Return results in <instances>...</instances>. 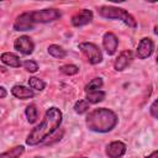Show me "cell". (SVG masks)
<instances>
[{
  "mask_svg": "<svg viewBox=\"0 0 158 158\" xmlns=\"http://www.w3.org/2000/svg\"><path fill=\"white\" fill-rule=\"evenodd\" d=\"M62 123V112L57 107H49L43 117V121L36 126L26 138V144L36 146L51 136Z\"/></svg>",
  "mask_w": 158,
  "mask_h": 158,
  "instance_id": "cell-1",
  "label": "cell"
},
{
  "mask_svg": "<svg viewBox=\"0 0 158 158\" xmlns=\"http://www.w3.org/2000/svg\"><path fill=\"white\" fill-rule=\"evenodd\" d=\"M86 127L90 131L99 132V133H106L115 128L117 125V116L112 110L101 107L95 109L86 116L85 120Z\"/></svg>",
  "mask_w": 158,
  "mask_h": 158,
  "instance_id": "cell-2",
  "label": "cell"
},
{
  "mask_svg": "<svg viewBox=\"0 0 158 158\" xmlns=\"http://www.w3.org/2000/svg\"><path fill=\"white\" fill-rule=\"evenodd\" d=\"M99 14L100 16L109 19V20H121L125 25H127L128 27L135 28L137 26L135 17L128 14L125 9L121 7H116V6H101L99 9Z\"/></svg>",
  "mask_w": 158,
  "mask_h": 158,
  "instance_id": "cell-3",
  "label": "cell"
},
{
  "mask_svg": "<svg viewBox=\"0 0 158 158\" xmlns=\"http://www.w3.org/2000/svg\"><path fill=\"white\" fill-rule=\"evenodd\" d=\"M60 17V12L57 9H44L38 11H31V20L36 23H48Z\"/></svg>",
  "mask_w": 158,
  "mask_h": 158,
  "instance_id": "cell-4",
  "label": "cell"
},
{
  "mask_svg": "<svg viewBox=\"0 0 158 158\" xmlns=\"http://www.w3.org/2000/svg\"><path fill=\"white\" fill-rule=\"evenodd\" d=\"M79 49L83 52V54L88 58L89 63L91 64H99L102 60V53L99 49V47L91 42H81L79 43Z\"/></svg>",
  "mask_w": 158,
  "mask_h": 158,
  "instance_id": "cell-5",
  "label": "cell"
},
{
  "mask_svg": "<svg viewBox=\"0 0 158 158\" xmlns=\"http://www.w3.org/2000/svg\"><path fill=\"white\" fill-rule=\"evenodd\" d=\"M14 48H15L17 52H20V53H22V54H25V56H28V54H31V53L33 52L35 44H33L32 40H31L28 36H20L19 38L15 40V42H14Z\"/></svg>",
  "mask_w": 158,
  "mask_h": 158,
  "instance_id": "cell-6",
  "label": "cell"
},
{
  "mask_svg": "<svg viewBox=\"0 0 158 158\" xmlns=\"http://www.w3.org/2000/svg\"><path fill=\"white\" fill-rule=\"evenodd\" d=\"M153 49H154L153 41L151 38H148V37H144L138 43V47H137V51H136L137 52V57L139 59H146L153 53Z\"/></svg>",
  "mask_w": 158,
  "mask_h": 158,
  "instance_id": "cell-7",
  "label": "cell"
},
{
  "mask_svg": "<svg viewBox=\"0 0 158 158\" xmlns=\"http://www.w3.org/2000/svg\"><path fill=\"white\" fill-rule=\"evenodd\" d=\"M35 27V23L31 20V12H23L15 20L14 30L15 31H28Z\"/></svg>",
  "mask_w": 158,
  "mask_h": 158,
  "instance_id": "cell-8",
  "label": "cell"
},
{
  "mask_svg": "<svg viewBox=\"0 0 158 158\" xmlns=\"http://www.w3.org/2000/svg\"><path fill=\"white\" fill-rule=\"evenodd\" d=\"M93 12L90 10H81L79 12H77L73 17H72V25L75 26V27H80V26H84V25H88L93 21Z\"/></svg>",
  "mask_w": 158,
  "mask_h": 158,
  "instance_id": "cell-9",
  "label": "cell"
},
{
  "mask_svg": "<svg viewBox=\"0 0 158 158\" xmlns=\"http://www.w3.org/2000/svg\"><path fill=\"white\" fill-rule=\"evenodd\" d=\"M102 46H104L106 53L109 56H112L116 52L117 46H118V40H117L116 35L112 32H106L102 37Z\"/></svg>",
  "mask_w": 158,
  "mask_h": 158,
  "instance_id": "cell-10",
  "label": "cell"
},
{
  "mask_svg": "<svg viewBox=\"0 0 158 158\" xmlns=\"http://www.w3.org/2000/svg\"><path fill=\"white\" fill-rule=\"evenodd\" d=\"M132 59H133V54H132V52H131L130 49L122 51V52L118 54V57L116 58L114 67H115V69H116L117 72H121V70L126 69V68L130 65V63L132 62Z\"/></svg>",
  "mask_w": 158,
  "mask_h": 158,
  "instance_id": "cell-11",
  "label": "cell"
},
{
  "mask_svg": "<svg viewBox=\"0 0 158 158\" xmlns=\"http://www.w3.org/2000/svg\"><path fill=\"white\" fill-rule=\"evenodd\" d=\"M126 152V144L121 141H114L106 147V154L109 158H120Z\"/></svg>",
  "mask_w": 158,
  "mask_h": 158,
  "instance_id": "cell-12",
  "label": "cell"
},
{
  "mask_svg": "<svg viewBox=\"0 0 158 158\" xmlns=\"http://www.w3.org/2000/svg\"><path fill=\"white\" fill-rule=\"evenodd\" d=\"M11 94L21 100H26V99H31L35 96V93L32 91V89L26 88L23 85H14L11 89Z\"/></svg>",
  "mask_w": 158,
  "mask_h": 158,
  "instance_id": "cell-13",
  "label": "cell"
},
{
  "mask_svg": "<svg viewBox=\"0 0 158 158\" xmlns=\"http://www.w3.org/2000/svg\"><path fill=\"white\" fill-rule=\"evenodd\" d=\"M0 59H1V62H2L4 64H6V65H9V67H12V68H19V67L21 65L20 58H19L16 54L11 53V52H5V53H2L1 57H0Z\"/></svg>",
  "mask_w": 158,
  "mask_h": 158,
  "instance_id": "cell-14",
  "label": "cell"
},
{
  "mask_svg": "<svg viewBox=\"0 0 158 158\" xmlns=\"http://www.w3.org/2000/svg\"><path fill=\"white\" fill-rule=\"evenodd\" d=\"M105 91L102 90H94V91H89L86 93V101L89 104H98L100 101H102L105 99Z\"/></svg>",
  "mask_w": 158,
  "mask_h": 158,
  "instance_id": "cell-15",
  "label": "cell"
},
{
  "mask_svg": "<svg viewBox=\"0 0 158 158\" xmlns=\"http://www.w3.org/2000/svg\"><path fill=\"white\" fill-rule=\"evenodd\" d=\"M25 152V148L22 146L12 147L11 149L0 153V158H20V156Z\"/></svg>",
  "mask_w": 158,
  "mask_h": 158,
  "instance_id": "cell-16",
  "label": "cell"
},
{
  "mask_svg": "<svg viewBox=\"0 0 158 158\" xmlns=\"http://www.w3.org/2000/svg\"><path fill=\"white\" fill-rule=\"evenodd\" d=\"M48 53L52 56V57H54V58H64L65 56H67V52H65V49H63L60 46H58V44H51L49 47H48Z\"/></svg>",
  "mask_w": 158,
  "mask_h": 158,
  "instance_id": "cell-17",
  "label": "cell"
},
{
  "mask_svg": "<svg viewBox=\"0 0 158 158\" xmlns=\"http://www.w3.org/2000/svg\"><path fill=\"white\" fill-rule=\"evenodd\" d=\"M25 114H26L27 121H28L30 123H33V122L37 121V115H38V112H37V107H36V105H33V104L28 105V106L26 107Z\"/></svg>",
  "mask_w": 158,
  "mask_h": 158,
  "instance_id": "cell-18",
  "label": "cell"
},
{
  "mask_svg": "<svg viewBox=\"0 0 158 158\" xmlns=\"http://www.w3.org/2000/svg\"><path fill=\"white\" fill-rule=\"evenodd\" d=\"M28 84H30V88H32L35 90H38V91H42L44 89V86H46L44 81L42 79H40V78H36V77H31L28 79Z\"/></svg>",
  "mask_w": 158,
  "mask_h": 158,
  "instance_id": "cell-19",
  "label": "cell"
},
{
  "mask_svg": "<svg viewBox=\"0 0 158 158\" xmlns=\"http://www.w3.org/2000/svg\"><path fill=\"white\" fill-rule=\"evenodd\" d=\"M104 81L101 78H94L91 81H89V84L85 86V93L89 91H94V90H100V88L102 86Z\"/></svg>",
  "mask_w": 158,
  "mask_h": 158,
  "instance_id": "cell-20",
  "label": "cell"
},
{
  "mask_svg": "<svg viewBox=\"0 0 158 158\" xmlns=\"http://www.w3.org/2000/svg\"><path fill=\"white\" fill-rule=\"evenodd\" d=\"M89 109H90V107H89V102H88L86 100H79V101H77L75 105H74V111H75L77 114H79V115L85 114Z\"/></svg>",
  "mask_w": 158,
  "mask_h": 158,
  "instance_id": "cell-21",
  "label": "cell"
},
{
  "mask_svg": "<svg viewBox=\"0 0 158 158\" xmlns=\"http://www.w3.org/2000/svg\"><path fill=\"white\" fill-rule=\"evenodd\" d=\"M59 70L65 75H74L79 72V68L74 64H64V65L59 67Z\"/></svg>",
  "mask_w": 158,
  "mask_h": 158,
  "instance_id": "cell-22",
  "label": "cell"
},
{
  "mask_svg": "<svg viewBox=\"0 0 158 158\" xmlns=\"http://www.w3.org/2000/svg\"><path fill=\"white\" fill-rule=\"evenodd\" d=\"M22 67H23V69H26L30 73H36L38 70V64L35 60H25L22 63Z\"/></svg>",
  "mask_w": 158,
  "mask_h": 158,
  "instance_id": "cell-23",
  "label": "cell"
},
{
  "mask_svg": "<svg viewBox=\"0 0 158 158\" xmlns=\"http://www.w3.org/2000/svg\"><path fill=\"white\" fill-rule=\"evenodd\" d=\"M157 105H158V101H157V100H154L153 104L151 105V115H152L154 118L158 117V109H157Z\"/></svg>",
  "mask_w": 158,
  "mask_h": 158,
  "instance_id": "cell-24",
  "label": "cell"
},
{
  "mask_svg": "<svg viewBox=\"0 0 158 158\" xmlns=\"http://www.w3.org/2000/svg\"><path fill=\"white\" fill-rule=\"evenodd\" d=\"M6 95H7L6 90H5L2 86H0V99H2V98H6Z\"/></svg>",
  "mask_w": 158,
  "mask_h": 158,
  "instance_id": "cell-25",
  "label": "cell"
},
{
  "mask_svg": "<svg viewBox=\"0 0 158 158\" xmlns=\"http://www.w3.org/2000/svg\"><path fill=\"white\" fill-rule=\"evenodd\" d=\"M146 158H158V151H154V152H152L148 157H146Z\"/></svg>",
  "mask_w": 158,
  "mask_h": 158,
  "instance_id": "cell-26",
  "label": "cell"
},
{
  "mask_svg": "<svg viewBox=\"0 0 158 158\" xmlns=\"http://www.w3.org/2000/svg\"><path fill=\"white\" fill-rule=\"evenodd\" d=\"M83 158H85V157H83Z\"/></svg>",
  "mask_w": 158,
  "mask_h": 158,
  "instance_id": "cell-27",
  "label": "cell"
}]
</instances>
